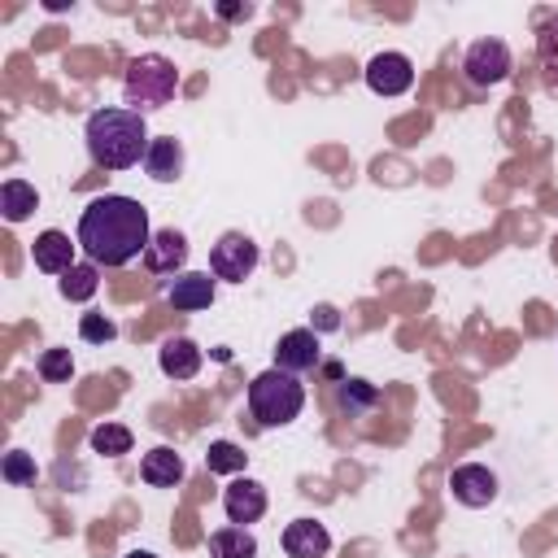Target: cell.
Here are the masks:
<instances>
[{"instance_id": "obj_19", "label": "cell", "mask_w": 558, "mask_h": 558, "mask_svg": "<svg viewBox=\"0 0 558 558\" xmlns=\"http://www.w3.org/2000/svg\"><path fill=\"white\" fill-rule=\"evenodd\" d=\"M0 209H4L9 222H22V218H31V209H39V192H35L26 179H4V187H0Z\"/></svg>"}, {"instance_id": "obj_18", "label": "cell", "mask_w": 558, "mask_h": 558, "mask_svg": "<svg viewBox=\"0 0 558 558\" xmlns=\"http://www.w3.org/2000/svg\"><path fill=\"white\" fill-rule=\"evenodd\" d=\"M336 405H340V414L362 418V414H371L379 405V388L371 379H340L336 384Z\"/></svg>"}, {"instance_id": "obj_13", "label": "cell", "mask_w": 558, "mask_h": 558, "mask_svg": "<svg viewBox=\"0 0 558 558\" xmlns=\"http://www.w3.org/2000/svg\"><path fill=\"white\" fill-rule=\"evenodd\" d=\"M183 262H187V240H183L174 227L153 231V240H148V248H144V266H148L153 275H174Z\"/></svg>"}, {"instance_id": "obj_23", "label": "cell", "mask_w": 558, "mask_h": 558, "mask_svg": "<svg viewBox=\"0 0 558 558\" xmlns=\"http://www.w3.org/2000/svg\"><path fill=\"white\" fill-rule=\"evenodd\" d=\"M92 449L96 453H109V458H122V453H131V427H122V423H100V427H92Z\"/></svg>"}, {"instance_id": "obj_3", "label": "cell", "mask_w": 558, "mask_h": 558, "mask_svg": "<svg viewBox=\"0 0 558 558\" xmlns=\"http://www.w3.org/2000/svg\"><path fill=\"white\" fill-rule=\"evenodd\" d=\"M301 410H305L301 375L279 371V366L253 375V384H248V414L257 418V427H288Z\"/></svg>"}, {"instance_id": "obj_12", "label": "cell", "mask_w": 558, "mask_h": 558, "mask_svg": "<svg viewBox=\"0 0 558 558\" xmlns=\"http://www.w3.org/2000/svg\"><path fill=\"white\" fill-rule=\"evenodd\" d=\"M144 174L153 183H174L183 174V144L174 135H153V144L144 153Z\"/></svg>"}, {"instance_id": "obj_20", "label": "cell", "mask_w": 558, "mask_h": 558, "mask_svg": "<svg viewBox=\"0 0 558 558\" xmlns=\"http://www.w3.org/2000/svg\"><path fill=\"white\" fill-rule=\"evenodd\" d=\"M209 558H257V541L248 527H218L209 536Z\"/></svg>"}, {"instance_id": "obj_2", "label": "cell", "mask_w": 558, "mask_h": 558, "mask_svg": "<svg viewBox=\"0 0 558 558\" xmlns=\"http://www.w3.org/2000/svg\"><path fill=\"white\" fill-rule=\"evenodd\" d=\"M83 140H87V153L96 166L105 170H131L144 161L153 135L144 126V113L135 109H96L83 126Z\"/></svg>"}, {"instance_id": "obj_11", "label": "cell", "mask_w": 558, "mask_h": 558, "mask_svg": "<svg viewBox=\"0 0 558 558\" xmlns=\"http://www.w3.org/2000/svg\"><path fill=\"white\" fill-rule=\"evenodd\" d=\"M331 549V536L318 519H292L283 527V554L288 558H327Z\"/></svg>"}, {"instance_id": "obj_26", "label": "cell", "mask_w": 558, "mask_h": 558, "mask_svg": "<svg viewBox=\"0 0 558 558\" xmlns=\"http://www.w3.org/2000/svg\"><path fill=\"white\" fill-rule=\"evenodd\" d=\"M0 475H4L9 484H35V458L22 453V449H9L4 462H0Z\"/></svg>"}, {"instance_id": "obj_5", "label": "cell", "mask_w": 558, "mask_h": 558, "mask_svg": "<svg viewBox=\"0 0 558 558\" xmlns=\"http://www.w3.org/2000/svg\"><path fill=\"white\" fill-rule=\"evenodd\" d=\"M253 270H257V244L244 231L218 235V244L209 248V275L227 279V283H244Z\"/></svg>"}, {"instance_id": "obj_6", "label": "cell", "mask_w": 558, "mask_h": 558, "mask_svg": "<svg viewBox=\"0 0 558 558\" xmlns=\"http://www.w3.org/2000/svg\"><path fill=\"white\" fill-rule=\"evenodd\" d=\"M510 70H514L510 48L501 39H493V35L488 39H475L466 48V57H462V74H466L471 87H497V83H506Z\"/></svg>"}, {"instance_id": "obj_1", "label": "cell", "mask_w": 558, "mask_h": 558, "mask_svg": "<svg viewBox=\"0 0 558 558\" xmlns=\"http://www.w3.org/2000/svg\"><path fill=\"white\" fill-rule=\"evenodd\" d=\"M153 240L148 227V209L135 196H118L105 192L96 201H87V209L78 214V235L74 244L87 253V262L96 266H126L135 257H144Z\"/></svg>"}, {"instance_id": "obj_15", "label": "cell", "mask_w": 558, "mask_h": 558, "mask_svg": "<svg viewBox=\"0 0 558 558\" xmlns=\"http://www.w3.org/2000/svg\"><path fill=\"white\" fill-rule=\"evenodd\" d=\"M157 366H161V375H170V379H192V375L201 371V349H196V340H192V336H170V340L157 349Z\"/></svg>"}, {"instance_id": "obj_25", "label": "cell", "mask_w": 558, "mask_h": 558, "mask_svg": "<svg viewBox=\"0 0 558 558\" xmlns=\"http://www.w3.org/2000/svg\"><path fill=\"white\" fill-rule=\"evenodd\" d=\"M70 375H74L70 349H44V353H39V379H44V384H65Z\"/></svg>"}, {"instance_id": "obj_16", "label": "cell", "mask_w": 558, "mask_h": 558, "mask_svg": "<svg viewBox=\"0 0 558 558\" xmlns=\"http://www.w3.org/2000/svg\"><path fill=\"white\" fill-rule=\"evenodd\" d=\"M31 257H35V270H44V275H65V270L74 266V244H70L65 231H44V235H35Z\"/></svg>"}, {"instance_id": "obj_14", "label": "cell", "mask_w": 558, "mask_h": 558, "mask_svg": "<svg viewBox=\"0 0 558 558\" xmlns=\"http://www.w3.org/2000/svg\"><path fill=\"white\" fill-rule=\"evenodd\" d=\"M166 301L174 310H205V305H214V279H209V270H183V275H174V283L166 288Z\"/></svg>"}, {"instance_id": "obj_21", "label": "cell", "mask_w": 558, "mask_h": 558, "mask_svg": "<svg viewBox=\"0 0 558 558\" xmlns=\"http://www.w3.org/2000/svg\"><path fill=\"white\" fill-rule=\"evenodd\" d=\"M536 61H541V74H545V87L558 96V17H549L536 35Z\"/></svg>"}, {"instance_id": "obj_28", "label": "cell", "mask_w": 558, "mask_h": 558, "mask_svg": "<svg viewBox=\"0 0 558 558\" xmlns=\"http://www.w3.org/2000/svg\"><path fill=\"white\" fill-rule=\"evenodd\" d=\"M314 314H318V318H314V323H318V331H336V327H340V314H336L331 305H318Z\"/></svg>"}, {"instance_id": "obj_8", "label": "cell", "mask_w": 558, "mask_h": 558, "mask_svg": "<svg viewBox=\"0 0 558 558\" xmlns=\"http://www.w3.org/2000/svg\"><path fill=\"white\" fill-rule=\"evenodd\" d=\"M410 83H414V65L405 52H375L366 61V87L375 96H401L410 92Z\"/></svg>"}, {"instance_id": "obj_27", "label": "cell", "mask_w": 558, "mask_h": 558, "mask_svg": "<svg viewBox=\"0 0 558 558\" xmlns=\"http://www.w3.org/2000/svg\"><path fill=\"white\" fill-rule=\"evenodd\" d=\"M78 336H83L87 344H109V340L118 336V327H113V318H105V314H83V318H78Z\"/></svg>"}, {"instance_id": "obj_17", "label": "cell", "mask_w": 558, "mask_h": 558, "mask_svg": "<svg viewBox=\"0 0 558 558\" xmlns=\"http://www.w3.org/2000/svg\"><path fill=\"white\" fill-rule=\"evenodd\" d=\"M140 480L153 484V488H174V484L183 480V458H179L170 445H157V449L144 453V462H140Z\"/></svg>"}, {"instance_id": "obj_10", "label": "cell", "mask_w": 558, "mask_h": 558, "mask_svg": "<svg viewBox=\"0 0 558 558\" xmlns=\"http://www.w3.org/2000/svg\"><path fill=\"white\" fill-rule=\"evenodd\" d=\"M222 510H227V519H231L235 527L257 523V519L266 514V484H257V480H248V475L231 480V484L222 488Z\"/></svg>"}, {"instance_id": "obj_30", "label": "cell", "mask_w": 558, "mask_h": 558, "mask_svg": "<svg viewBox=\"0 0 558 558\" xmlns=\"http://www.w3.org/2000/svg\"><path fill=\"white\" fill-rule=\"evenodd\" d=\"M122 558H157V554H148V549H131V554H122Z\"/></svg>"}, {"instance_id": "obj_7", "label": "cell", "mask_w": 558, "mask_h": 558, "mask_svg": "<svg viewBox=\"0 0 558 558\" xmlns=\"http://www.w3.org/2000/svg\"><path fill=\"white\" fill-rule=\"evenodd\" d=\"M449 488H453V501L471 506V510H484L497 501L501 484H497V471H488L484 462H462L449 471Z\"/></svg>"}, {"instance_id": "obj_24", "label": "cell", "mask_w": 558, "mask_h": 558, "mask_svg": "<svg viewBox=\"0 0 558 558\" xmlns=\"http://www.w3.org/2000/svg\"><path fill=\"white\" fill-rule=\"evenodd\" d=\"M244 462H248V453H244L240 445H231V440H214V445L205 449L209 475H235V471H244Z\"/></svg>"}, {"instance_id": "obj_22", "label": "cell", "mask_w": 558, "mask_h": 558, "mask_svg": "<svg viewBox=\"0 0 558 558\" xmlns=\"http://www.w3.org/2000/svg\"><path fill=\"white\" fill-rule=\"evenodd\" d=\"M96 288H100L96 262H74V266L61 275V296H65V301H92Z\"/></svg>"}, {"instance_id": "obj_9", "label": "cell", "mask_w": 558, "mask_h": 558, "mask_svg": "<svg viewBox=\"0 0 558 558\" xmlns=\"http://www.w3.org/2000/svg\"><path fill=\"white\" fill-rule=\"evenodd\" d=\"M318 362H323V349H318V331L314 327H296V331H283L279 336V349H275V366L279 371L305 375Z\"/></svg>"}, {"instance_id": "obj_29", "label": "cell", "mask_w": 558, "mask_h": 558, "mask_svg": "<svg viewBox=\"0 0 558 558\" xmlns=\"http://www.w3.org/2000/svg\"><path fill=\"white\" fill-rule=\"evenodd\" d=\"M218 13H222V17H248V4H222Z\"/></svg>"}, {"instance_id": "obj_4", "label": "cell", "mask_w": 558, "mask_h": 558, "mask_svg": "<svg viewBox=\"0 0 558 558\" xmlns=\"http://www.w3.org/2000/svg\"><path fill=\"white\" fill-rule=\"evenodd\" d=\"M179 92V70L174 61H166L161 52H144L126 65V78H122V96H126V109L135 113H148V109H166Z\"/></svg>"}]
</instances>
